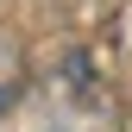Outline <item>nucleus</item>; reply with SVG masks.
<instances>
[]
</instances>
